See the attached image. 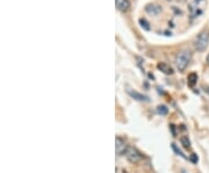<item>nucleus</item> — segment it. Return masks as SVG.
<instances>
[{"instance_id": "nucleus-1", "label": "nucleus", "mask_w": 209, "mask_h": 173, "mask_svg": "<svg viewBox=\"0 0 209 173\" xmlns=\"http://www.w3.org/2000/svg\"><path fill=\"white\" fill-rule=\"evenodd\" d=\"M207 0H192L188 5V11L191 14V20L199 17L204 12Z\"/></svg>"}, {"instance_id": "nucleus-13", "label": "nucleus", "mask_w": 209, "mask_h": 173, "mask_svg": "<svg viewBox=\"0 0 209 173\" xmlns=\"http://www.w3.org/2000/svg\"><path fill=\"white\" fill-rule=\"evenodd\" d=\"M139 23H141V27H143L145 30H150V26H149V22L144 19H141L139 20Z\"/></svg>"}, {"instance_id": "nucleus-9", "label": "nucleus", "mask_w": 209, "mask_h": 173, "mask_svg": "<svg viewBox=\"0 0 209 173\" xmlns=\"http://www.w3.org/2000/svg\"><path fill=\"white\" fill-rule=\"evenodd\" d=\"M128 93L132 96V99H136V100H138V101H148V98H147L145 95L141 94V93L136 92V91H131V90H129Z\"/></svg>"}, {"instance_id": "nucleus-17", "label": "nucleus", "mask_w": 209, "mask_h": 173, "mask_svg": "<svg viewBox=\"0 0 209 173\" xmlns=\"http://www.w3.org/2000/svg\"><path fill=\"white\" fill-rule=\"evenodd\" d=\"M204 91H206V93L209 94V87H204Z\"/></svg>"}, {"instance_id": "nucleus-15", "label": "nucleus", "mask_w": 209, "mask_h": 173, "mask_svg": "<svg viewBox=\"0 0 209 173\" xmlns=\"http://www.w3.org/2000/svg\"><path fill=\"white\" fill-rule=\"evenodd\" d=\"M172 147H173L174 151H175V152H177V153H179V155H180V156H181V157H183V158H186V156H185V155H183V152H181V151H180V150H179V149H178V147H177V145H175V144H173V145H172Z\"/></svg>"}, {"instance_id": "nucleus-10", "label": "nucleus", "mask_w": 209, "mask_h": 173, "mask_svg": "<svg viewBox=\"0 0 209 173\" xmlns=\"http://www.w3.org/2000/svg\"><path fill=\"white\" fill-rule=\"evenodd\" d=\"M196 80H198V74L196 73H191L188 76V78H187V81H188V85L189 86H194L195 83H196Z\"/></svg>"}, {"instance_id": "nucleus-3", "label": "nucleus", "mask_w": 209, "mask_h": 173, "mask_svg": "<svg viewBox=\"0 0 209 173\" xmlns=\"http://www.w3.org/2000/svg\"><path fill=\"white\" fill-rule=\"evenodd\" d=\"M208 44H209V33L208 32H202V33L196 37L194 45H195V49H196L198 51L202 52L207 49Z\"/></svg>"}, {"instance_id": "nucleus-11", "label": "nucleus", "mask_w": 209, "mask_h": 173, "mask_svg": "<svg viewBox=\"0 0 209 173\" xmlns=\"http://www.w3.org/2000/svg\"><path fill=\"white\" fill-rule=\"evenodd\" d=\"M180 142H181V144H183V147H191V141L188 139V137L187 136H183L181 138H180Z\"/></svg>"}, {"instance_id": "nucleus-4", "label": "nucleus", "mask_w": 209, "mask_h": 173, "mask_svg": "<svg viewBox=\"0 0 209 173\" xmlns=\"http://www.w3.org/2000/svg\"><path fill=\"white\" fill-rule=\"evenodd\" d=\"M126 156H127V159L130 163H134V164L141 162V159L143 158L142 153L139 152L138 150H136L135 147H129L128 151H127V153H126Z\"/></svg>"}, {"instance_id": "nucleus-5", "label": "nucleus", "mask_w": 209, "mask_h": 173, "mask_svg": "<svg viewBox=\"0 0 209 173\" xmlns=\"http://www.w3.org/2000/svg\"><path fill=\"white\" fill-rule=\"evenodd\" d=\"M128 145L126 144V142L123 141L122 138L120 137H116L115 139V151H116V155L117 156H123V155H126L127 153V151H128Z\"/></svg>"}, {"instance_id": "nucleus-12", "label": "nucleus", "mask_w": 209, "mask_h": 173, "mask_svg": "<svg viewBox=\"0 0 209 173\" xmlns=\"http://www.w3.org/2000/svg\"><path fill=\"white\" fill-rule=\"evenodd\" d=\"M157 112H158V114H160V115H166L167 112H168V109L166 108L165 106H159L157 108Z\"/></svg>"}, {"instance_id": "nucleus-2", "label": "nucleus", "mask_w": 209, "mask_h": 173, "mask_svg": "<svg viewBox=\"0 0 209 173\" xmlns=\"http://www.w3.org/2000/svg\"><path fill=\"white\" fill-rule=\"evenodd\" d=\"M192 58V52L189 50H181L175 57V66L179 71H183L188 66Z\"/></svg>"}, {"instance_id": "nucleus-14", "label": "nucleus", "mask_w": 209, "mask_h": 173, "mask_svg": "<svg viewBox=\"0 0 209 173\" xmlns=\"http://www.w3.org/2000/svg\"><path fill=\"white\" fill-rule=\"evenodd\" d=\"M189 160H191L193 164H198V160H199V158H198V156H196L195 153H192L191 157H189Z\"/></svg>"}, {"instance_id": "nucleus-16", "label": "nucleus", "mask_w": 209, "mask_h": 173, "mask_svg": "<svg viewBox=\"0 0 209 173\" xmlns=\"http://www.w3.org/2000/svg\"><path fill=\"white\" fill-rule=\"evenodd\" d=\"M206 62H207V64L209 65V53L207 55V58H206Z\"/></svg>"}, {"instance_id": "nucleus-18", "label": "nucleus", "mask_w": 209, "mask_h": 173, "mask_svg": "<svg viewBox=\"0 0 209 173\" xmlns=\"http://www.w3.org/2000/svg\"><path fill=\"white\" fill-rule=\"evenodd\" d=\"M124 173H126V172H124Z\"/></svg>"}, {"instance_id": "nucleus-6", "label": "nucleus", "mask_w": 209, "mask_h": 173, "mask_svg": "<svg viewBox=\"0 0 209 173\" xmlns=\"http://www.w3.org/2000/svg\"><path fill=\"white\" fill-rule=\"evenodd\" d=\"M115 4H116V8L122 13L127 12L130 8V1L129 0H115Z\"/></svg>"}, {"instance_id": "nucleus-7", "label": "nucleus", "mask_w": 209, "mask_h": 173, "mask_svg": "<svg viewBox=\"0 0 209 173\" xmlns=\"http://www.w3.org/2000/svg\"><path fill=\"white\" fill-rule=\"evenodd\" d=\"M145 12L151 14V15H158L159 13H162V7L156 4H149L145 7Z\"/></svg>"}, {"instance_id": "nucleus-8", "label": "nucleus", "mask_w": 209, "mask_h": 173, "mask_svg": "<svg viewBox=\"0 0 209 173\" xmlns=\"http://www.w3.org/2000/svg\"><path fill=\"white\" fill-rule=\"evenodd\" d=\"M157 68L160 70L162 72H164L165 74H172V73H173L172 68H171L168 64H166V63H159V64L157 65Z\"/></svg>"}]
</instances>
